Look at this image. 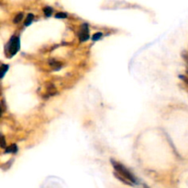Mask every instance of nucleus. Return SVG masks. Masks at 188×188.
I'll use <instances>...</instances> for the list:
<instances>
[{
  "mask_svg": "<svg viewBox=\"0 0 188 188\" xmlns=\"http://www.w3.org/2000/svg\"><path fill=\"white\" fill-rule=\"evenodd\" d=\"M111 163L112 165L114 166L115 170L117 172V173L122 176L123 178H125L126 180H128L129 182H130L131 183H137V180L135 178V176L126 168L124 165H122L121 163L114 161V160H111Z\"/></svg>",
  "mask_w": 188,
  "mask_h": 188,
  "instance_id": "nucleus-1",
  "label": "nucleus"
},
{
  "mask_svg": "<svg viewBox=\"0 0 188 188\" xmlns=\"http://www.w3.org/2000/svg\"><path fill=\"white\" fill-rule=\"evenodd\" d=\"M20 48V41L19 38L18 36H12L10 38V40L8 41V42L7 43L6 47H5V51H6V55L8 58H12L15 54L18 53V51H19Z\"/></svg>",
  "mask_w": 188,
  "mask_h": 188,
  "instance_id": "nucleus-2",
  "label": "nucleus"
},
{
  "mask_svg": "<svg viewBox=\"0 0 188 188\" xmlns=\"http://www.w3.org/2000/svg\"><path fill=\"white\" fill-rule=\"evenodd\" d=\"M89 37L90 36H89L88 24L84 23L81 26V29H80V32H79V40H80V41L84 42V41H86L89 39Z\"/></svg>",
  "mask_w": 188,
  "mask_h": 188,
  "instance_id": "nucleus-3",
  "label": "nucleus"
},
{
  "mask_svg": "<svg viewBox=\"0 0 188 188\" xmlns=\"http://www.w3.org/2000/svg\"><path fill=\"white\" fill-rule=\"evenodd\" d=\"M49 64H50V65H51L54 70H56V71L61 68V62H60V61H55V60H53V59L50 60Z\"/></svg>",
  "mask_w": 188,
  "mask_h": 188,
  "instance_id": "nucleus-4",
  "label": "nucleus"
},
{
  "mask_svg": "<svg viewBox=\"0 0 188 188\" xmlns=\"http://www.w3.org/2000/svg\"><path fill=\"white\" fill-rule=\"evenodd\" d=\"M33 18H34L33 14H28V17H27V18L25 19L24 25H25L26 27H27V26H28V25H30L31 23H32V21H33Z\"/></svg>",
  "mask_w": 188,
  "mask_h": 188,
  "instance_id": "nucleus-5",
  "label": "nucleus"
},
{
  "mask_svg": "<svg viewBox=\"0 0 188 188\" xmlns=\"http://www.w3.org/2000/svg\"><path fill=\"white\" fill-rule=\"evenodd\" d=\"M18 151V147H17V145L16 144H13V145H11L10 147H8L7 150H6V153H9V152H12V153H15V152H17Z\"/></svg>",
  "mask_w": 188,
  "mask_h": 188,
  "instance_id": "nucleus-6",
  "label": "nucleus"
},
{
  "mask_svg": "<svg viewBox=\"0 0 188 188\" xmlns=\"http://www.w3.org/2000/svg\"><path fill=\"white\" fill-rule=\"evenodd\" d=\"M8 68H9L8 65H7V64H2V66H1V78H3V77L5 76V74H6V73L8 72Z\"/></svg>",
  "mask_w": 188,
  "mask_h": 188,
  "instance_id": "nucleus-7",
  "label": "nucleus"
},
{
  "mask_svg": "<svg viewBox=\"0 0 188 188\" xmlns=\"http://www.w3.org/2000/svg\"><path fill=\"white\" fill-rule=\"evenodd\" d=\"M43 11H44V13H45V15H46L47 17H50V16L52 14L53 9H52L51 8H50V7H46V8H43Z\"/></svg>",
  "mask_w": 188,
  "mask_h": 188,
  "instance_id": "nucleus-8",
  "label": "nucleus"
},
{
  "mask_svg": "<svg viewBox=\"0 0 188 188\" xmlns=\"http://www.w3.org/2000/svg\"><path fill=\"white\" fill-rule=\"evenodd\" d=\"M22 18H23V13H18L16 17H15V18H14V23H18V22H20L21 21V19H22Z\"/></svg>",
  "mask_w": 188,
  "mask_h": 188,
  "instance_id": "nucleus-9",
  "label": "nucleus"
},
{
  "mask_svg": "<svg viewBox=\"0 0 188 188\" xmlns=\"http://www.w3.org/2000/svg\"><path fill=\"white\" fill-rule=\"evenodd\" d=\"M102 36H103V34L101 32H97V33H96L95 35L93 36L92 40L93 41H98V40H100L102 38Z\"/></svg>",
  "mask_w": 188,
  "mask_h": 188,
  "instance_id": "nucleus-10",
  "label": "nucleus"
},
{
  "mask_svg": "<svg viewBox=\"0 0 188 188\" xmlns=\"http://www.w3.org/2000/svg\"><path fill=\"white\" fill-rule=\"evenodd\" d=\"M55 18H67V14L64 13V12H60L55 15Z\"/></svg>",
  "mask_w": 188,
  "mask_h": 188,
  "instance_id": "nucleus-11",
  "label": "nucleus"
},
{
  "mask_svg": "<svg viewBox=\"0 0 188 188\" xmlns=\"http://www.w3.org/2000/svg\"><path fill=\"white\" fill-rule=\"evenodd\" d=\"M183 57L184 61L187 62V64H188V53H187V52H183Z\"/></svg>",
  "mask_w": 188,
  "mask_h": 188,
  "instance_id": "nucleus-12",
  "label": "nucleus"
},
{
  "mask_svg": "<svg viewBox=\"0 0 188 188\" xmlns=\"http://www.w3.org/2000/svg\"><path fill=\"white\" fill-rule=\"evenodd\" d=\"M1 146H2L3 149L6 148V140H5V137H4L3 135H2V145H1Z\"/></svg>",
  "mask_w": 188,
  "mask_h": 188,
  "instance_id": "nucleus-13",
  "label": "nucleus"
},
{
  "mask_svg": "<svg viewBox=\"0 0 188 188\" xmlns=\"http://www.w3.org/2000/svg\"><path fill=\"white\" fill-rule=\"evenodd\" d=\"M180 78L181 79H183L187 84H188V77H186V76H183V75H180Z\"/></svg>",
  "mask_w": 188,
  "mask_h": 188,
  "instance_id": "nucleus-14",
  "label": "nucleus"
}]
</instances>
